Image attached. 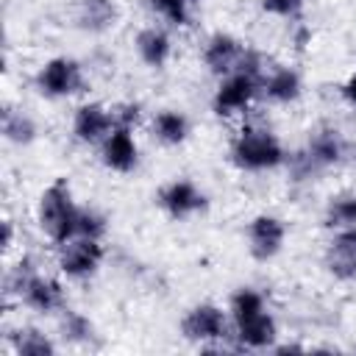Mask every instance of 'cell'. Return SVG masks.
Returning <instances> with one entry per match:
<instances>
[{"label": "cell", "instance_id": "obj_1", "mask_svg": "<svg viewBox=\"0 0 356 356\" xmlns=\"http://www.w3.org/2000/svg\"><path fill=\"white\" fill-rule=\"evenodd\" d=\"M281 139L261 122H245L231 142V161L245 172H264L286 164Z\"/></svg>", "mask_w": 356, "mask_h": 356}, {"label": "cell", "instance_id": "obj_2", "mask_svg": "<svg viewBox=\"0 0 356 356\" xmlns=\"http://www.w3.org/2000/svg\"><path fill=\"white\" fill-rule=\"evenodd\" d=\"M78 203L72 200V189L64 178L53 181L42 195H39V206H36V222L42 228V234L58 248L64 242H70L72 236H78Z\"/></svg>", "mask_w": 356, "mask_h": 356}, {"label": "cell", "instance_id": "obj_3", "mask_svg": "<svg viewBox=\"0 0 356 356\" xmlns=\"http://www.w3.org/2000/svg\"><path fill=\"white\" fill-rule=\"evenodd\" d=\"M259 95H261V75H256L250 70H236V72L220 78V83L211 95V108L217 117L245 114Z\"/></svg>", "mask_w": 356, "mask_h": 356}, {"label": "cell", "instance_id": "obj_4", "mask_svg": "<svg viewBox=\"0 0 356 356\" xmlns=\"http://www.w3.org/2000/svg\"><path fill=\"white\" fill-rule=\"evenodd\" d=\"M33 83H36L39 95L53 97V100H61V97L81 95L86 89V75H83V67L75 58L56 56V58H47L36 70Z\"/></svg>", "mask_w": 356, "mask_h": 356}, {"label": "cell", "instance_id": "obj_5", "mask_svg": "<svg viewBox=\"0 0 356 356\" xmlns=\"http://www.w3.org/2000/svg\"><path fill=\"white\" fill-rule=\"evenodd\" d=\"M103 259H106V250L100 239H89V236H72L70 242L58 245V256H56L61 275L72 281L92 278L100 270Z\"/></svg>", "mask_w": 356, "mask_h": 356}, {"label": "cell", "instance_id": "obj_6", "mask_svg": "<svg viewBox=\"0 0 356 356\" xmlns=\"http://www.w3.org/2000/svg\"><path fill=\"white\" fill-rule=\"evenodd\" d=\"M228 312H222L217 303H197L192 306L184 320H181V334L189 339V342H197V345H211V342H220L228 334Z\"/></svg>", "mask_w": 356, "mask_h": 356}, {"label": "cell", "instance_id": "obj_7", "mask_svg": "<svg viewBox=\"0 0 356 356\" xmlns=\"http://www.w3.org/2000/svg\"><path fill=\"white\" fill-rule=\"evenodd\" d=\"M156 203L161 206V211L167 217H172V220H189V217H195L197 211L206 209V195H203V189L195 181H189V178H172V181H167L159 189Z\"/></svg>", "mask_w": 356, "mask_h": 356}, {"label": "cell", "instance_id": "obj_8", "mask_svg": "<svg viewBox=\"0 0 356 356\" xmlns=\"http://www.w3.org/2000/svg\"><path fill=\"white\" fill-rule=\"evenodd\" d=\"M286 242V222L275 214H256L248 222V250L256 261H270Z\"/></svg>", "mask_w": 356, "mask_h": 356}, {"label": "cell", "instance_id": "obj_9", "mask_svg": "<svg viewBox=\"0 0 356 356\" xmlns=\"http://www.w3.org/2000/svg\"><path fill=\"white\" fill-rule=\"evenodd\" d=\"M245 53H248V47H245L234 33L217 31V33H211V36L206 39L200 58H203V64H206V70H209L211 75L225 78V75H231V72H236V70L242 67Z\"/></svg>", "mask_w": 356, "mask_h": 356}, {"label": "cell", "instance_id": "obj_10", "mask_svg": "<svg viewBox=\"0 0 356 356\" xmlns=\"http://www.w3.org/2000/svg\"><path fill=\"white\" fill-rule=\"evenodd\" d=\"M114 128V117H111V108L103 106V103H81L72 114V136L81 142V145H100Z\"/></svg>", "mask_w": 356, "mask_h": 356}, {"label": "cell", "instance_id": "obj_11", "mask_svg": "<svg viewBox=\"0 0 356 356\" xmlns=\"http://www.w3.org/2000/svg\"><path fill=\"white\" fill-rule=\"evenodd\" d=\"M100 161L111 172H131L139 161V145H136L134 128L114 125L111 134L100 142Z\"/></svg>", "mask_w": 356, "mask_h": 356}, {"label": "cell", "instance_id": "obj_12", "mask_svg": "<svg viewBox=\"0 0 356 356\" xmlns=\"http://www.w3.org/2000/svg\"><path fill=\"white\" fill-rule=\"evenodd\" d=\"M17 300L22 306H28L31 312H39V314H53V312H61L67 306L61 281H56L50 275H42V273L28 278V284L19 289Z\"/></svg>", "mask_w": 356, "mask_h": 356}, {"label": "cell", "instance_id": "obj_13", "mask_svg": "<svg viewBox=\"0 0 356 356\" xmlns=\"http://www.w3.org/2000/svg\"><path fill=\"white\" fill-rule=\"evenodd\" d=\"M231 325H234L231 337L245 350H267L278 339V323L270 312H261L256 317H248V320H239V323H231Z\"/></svg>", "mask_w": 356, "mask_h": 356}, {"label": "cell", "instance_id": "obj_14", "mask_svg": "<svg viewBox=\"0 0 356 356\" xmlns=\"http://www.w3.org/2000/svg\"><path fill=\"white\" fill-rule=\"evenodd\" d=\"M325 267L339 281L356 278V225L342 228L331 236V242L325 248Z\"/></svg>", "mask_w": 356, "mask_h": 356}, {"label": "cell", "instance_id": "obj_15", "mask_svg": "<svg viewBox=\"0 0 356 356\" xmlns=\"http://www.w3.org/2000/svg\"><path fill=\"white\" fill-rule=\"evenodd\" d=\"M345 145H348V142L339 136L337 128L323 125V128H317V131L309 136V142H306L303 150H306L309 161L317 167V172H323V170H328V167L345 161Z\"/></svg>", "mask_w": 356, "mask_h": 356}, {"label": "cell", "instance_id": "obj_16", "mask_svg": "<svg viewBox=\"0 0 356 356\" xmlns=\"http://www.w3.org/2000/svg\"><path fill=\"white\" fill-rule=\"evenodd\" d=\"M303 92V81L298 75V70L292 67H267L264 75H261V95L270 100V103H281V106H289L300 97Z\"/></svg>", "mask_w": 356, "mask_h": 356}, {"label": "cell", "instance_id": "obj_17", "mask_svg": "<svg viewBox=\"0 0 356 356\" xmlns=\"http://www.w3.org/2000/svg\"><path fill=\"white\" fill-rule=\"evenodd\" d=\"M134 44H136V56L142 58V64H147V67H153V70L167 67V61H170V56H172V39H170V33H167L161 25H147V28H142V31L136 33Z\"/></svg>", "mask_w": 356, "mask_h": 356}, {"label": "cell", "instance_id": "obj_18", "mask_svg": "<svg viewBox=\"0 0 356 356\" xmlns=\"http://www.w3.org/2000/svg\"><path fill=\"white\" fill-rule=\"evenodd\" d=\"M75 19L89 33H103L117 25L120 8L114 0H75Z\"/></svg>", "mask_w": 356, "mask_h": 356}, {"label": "cell", "instance_id": "obj_19", "mask_svg": "<svg viewBox=\"0 0 356 356\" xmlns=\"http://www.w3.org/2000/svg\"><path fill=\"white\" fill-rule=\"evenodd\" d=\"M150 131H153V136H156L161 145L178 147V145H184L186 136H189V120H186V114L178 111V108H161V111L153 114Z\"/></svg>", "mask_w": 356, "mask_h": 356}, {"label": "cell", "instance_id": "obj_20", "mask_svg": "<svg viewBox=\"0 0 356 356\" xmlns=\"http://www.w3.org/2000/svg\"><path fill=\"white\" fill-rule=\"evenodd\" d=\"M3 136L11 145H31L39 134L36 120L22 108V106H6L3 108Z\"/></svg>", "mask_w": 356, "mask_h": 356}, {"label": "cell", "instance_id": "obj_21", "mask_svg": "<svg viewBox=\"0 0 356 356\" xmlns=\"http://www.w3.org/2000/svg\"><path fill=\"white\" fill-rule=\"evenodd\" d=\"M58 334L70 345H92L95 337H97L95 323L86 314H81L75 309H67V306L61 309V317H58Z\"/></svg>", "mask_w": 356, "mask_h": 356}, {"label": "cell", "instance_id": "obj_22", "mask_svg": "<svg viewBox=\"0 0 356 356\" xmlns=\"http://www.w3.org/2000/svg\"><path fill=\"white\" fill-rule=\"evenodd\" d=\"M8 342H11V348H14L17 356H53L56 353V342L44 331H39L33 325H25V328L11 331Z\"/></svg>", "mask_w": 356, "mask_h": 356}, {"label": "cell", "instance_id": "obj_23", "mask_svg": "<svg viewBox=\"0 0 356 356\" xmlns=\"http://www.w3.org/2000/svg\"><path fill=\"white\" fill-rule=\"evenodd\" d=\"M323 222H325L331 231L353 228V225H356V195H353V192H342V195H334V197L325 203V214H323Z\"/></svg>", "mask_w": 356, "mask_h": 356}, {"label": "cell", "instance_id": "obj_24", "mask_svg": "<svg viewBox=\"0 0 356 356\" xmlns=\"http://www.w3.org/2000/svg\"><path fill=\"white\" fill-rule=\"evenodd\" d=\"M261 312H267V300H264V295H261L259 289H253V286H239V289L231 295V300H228V317H231V323L256 317V314H261Z\"/></svg>", "mask_w": 356, "mask_h": 356}, {"label": "cell", "instance_id": "obj_25", "mask_svg": "<svg viewBox=\"0 0 356 356\" xmlns=\"http://www.w3.org/2000/svg\"><path fill=\"white\" fill-rule=\"evenodd\" d=\"M145 6L172 28H186L192 22V0H145Z\"/></svg>", "mask_w": 356, "mask_h": 356}, {"label": "cell", "instance_id": "obj_26", "mask_svg": "<svg viewBox=\"0 0 356 356\" xmlns=\"http://www.w3.org/2000/svg\"><path fill=\"white\" fill-rule=\"evenodd\" d=\"M39 270H36V261L25 253L22 259H17L14 261V267H8V273H6V278H3V289H6V298H17L19 295V289L28 284V278L31 275H36Z\"/></svg>", "mask_w": 356, "mask_h": 356}, {"label": "cell", "instance_id": "obj_27", "mask_svg": "<svg viewBox=\"0 0 356 356\" xmlns=\"http://www.w3.org/2000/svg\"><path fill=\"white\" fill-rule=\"evenodd\" d=\"M108 228V220L103 211L92 209V206H81L78 209V236H89V239H103Z\"/></svg>", "mask_w": 356, "mask_h": 356}, {"label": "cell", "instance_id": "obj_28", "mask_svg": "<svg viewBox=\"0 0 356 356\" xmlns=\"http://www.w3.org/2000/svg\"><path fill=\"white\" fill-rule=\"evenodd\" d=\"M111 117H114V125L136 128V125H139V120H142V106H139V103H134V100L117 103V106H111Z\"/></svg>", "mask_w": 356, "mask_h": 356}, {"label": "cell", "instance_id": "obj_29", "mask_svg": "<svg viewBox=\"0 0 356 356\" xmlns=\"http://www.w3.org/2000/svg\"><path fill=\"white\" fill-rule=\"evenodd\" d=\"M306 0H261V8L281 19H295Z\"/></svg>", "mask_w": 356, "mask_h": 356}, {"label": "cell", "instance_id": "obj_30", "mask_svg": "<svg viewBox=\"0 0 356 356\" xmlns=\"http://www.w3.org/2000/svg\"><path fill=\"white\" fill-rule=\"evenodd\" d=\"M339 97H342L350 108H356V70H353V72L345 78V83L339 86Z\"/></svg>", "mask_w": 356, "mask_h": 356}, {"label": "cell", "instance_id": "obj_31", "mask_svg": "<svg viewBox=\"0 0 356 356\" xmlns=\"http://www.w3.org/2000/svg\"><path fill=\"white\" fill-rule=\"evenodd\" d=\"M3 250H8L14 245V220H3V236H0Z\"/></svg>", "mask_w": 356, "mask_h": 356}, {"label": "cell", "instance_id": "obj_32", "mask_svg": "<svg viewBox=\"0 0 356 356\" xmlns=\"http://www.w3.org/2000/svg\"><path fill=\"white\" fill-rule=\"evenodd\" d=\"M345 161H348V164H350V167L356 170V139L345 145Z\"/></svg>", "mask_w": 356, "mask_h": 356}, {"label": "cell", "instance_id": "obj_33", "mask_svg": "<svg viewBox=\"0 0 356 356\" xmlns=\"http://www.w3.org/2000/svg\"><path fill=\"white\" fill-rule=\"evenodd\" d=\"M195 3H203V0H192V6H195Z\"/></svg>", "mask_w": 356, "mask_h": 356}]
</instances>
